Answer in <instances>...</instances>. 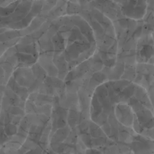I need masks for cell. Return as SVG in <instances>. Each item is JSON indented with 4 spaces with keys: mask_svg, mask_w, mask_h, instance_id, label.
<instances>
[{
    "mask_svg": "<svg viewBox=\"0 0 154 154\" xmlns=\"http://www.w3.org/2000/svg\"><path fill=\"white\" fill-rule=\"evenodd\" d=\"M140 135L148 138V139H150L151 141H154V127L152 128V129L145 131V132H143Z\"/></svg>",
    "mask_w": 154,
    "mask_h": 154,
    "instance_id": "3957f363",
    "label": "cell"
},
{
    "mask_svg": "<svg viewBox=\"0 0 154 154\" xmlns=\"http://www.w3.org/2000/svg\"><path fill=\"white\" fill-rule=\"evenodd\" d=\"M118 4L123 17L134 21L143 20L147 11V2H119Z\"/></svg>",
    "mask_w": 154,
    "mask_h": 154,
    "instance_id": "7a4b0ae2",
    "label": "cell"
},
{
    "mask_svg": "<svg viewBox=\"0 0 154 154\" xmlns=\"http://www.w3.org/2000/svg\"><path fill=\"white\" fill-rule=\"evenodd\" d=\"M154 62V42L152 32L143 26V32L136 46V62L138 64H152Z\"/></svg>",
    "mask_w": 154,
    "mask_h": 154,
    "instance_id": "6da1fadb",
    "label": "cell"
}]
</instances>
